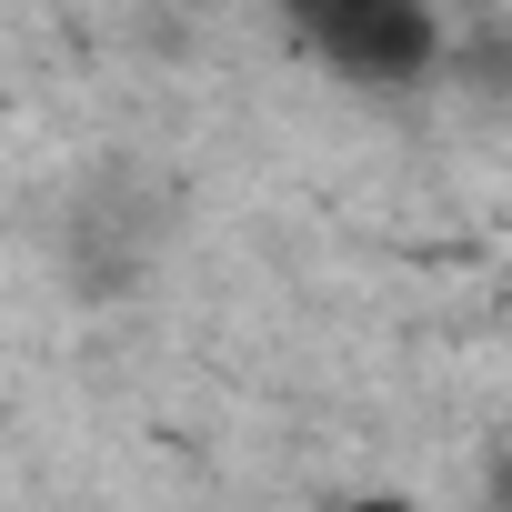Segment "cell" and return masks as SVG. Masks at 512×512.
Instances as JSON below:
<instances>
[{
    "label": "cell",
    "mask_w": 512,
    "mask_h": 512,
    "mask_svg": "<svg viewBox=\"0 0 512 512\" xmlns=\"http://www.w3.org/2000/svg\"><path fill=\"white\" fill-rule=\"evenodd\" d=\"M292 41L352 91H422L452 61V21L422 0H312L292 11Z\"/></svg>",
    "instance_id": "cell-1"
},
{
    "label": "cell",
    "mask_w": 512,
    "mask_h": 512,
    "mask_svg": "<svg viewBox=\"0 0 512 512\" xmlns=\"http://www.w3.org/2000/svg\"><path fill=\"white\" fill-rule=\"evenodd\" d=\"M342 512H412L402 492H362V502H342Z\"/></svg>",
    "instance_id": "cell-2"
}]
</instances>
